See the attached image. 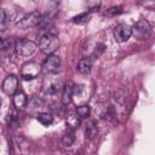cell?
<instances>
[{"mask_svg": "<svg viewBox=\"0 0 155 155\" xmlns=\"http://www.w3.org/2000/svg\"><path fill=\"white\" fill-rule=\"evenodd\" d=\"M67 126H69L71 130H75L80 126V119L78 117V115H70L67 119Z\"/></svg>", "mask_w": 155, "mask_h": 155, "instance_id": "cell-16", "label": "cell"}, {"mask_svg": "<svg viewBox=\"0 0 155 155\" xmlns=\"http://www.w3.org/2000/svg\"><path fill=\"white\" fill-rule=\"evenodd\" d=\"M42 21H44V16L41 13H39L38 11H34V12L25 15L23 18H21L19 22L17 23V25L21 29H28V28H33V27L39 25Z\"/></svg>", "mask_w": 155, "mask_h": 155, "instance_id": "cell-3", "label": "cell"}, {"mask_svg": "<svg viewBox=\"0 0 155 155\" xmlns=\"http://www.w3.org/2000/svg\"><path fill=\"white\" fill-rule=\"evenodd\" d=\"M74 140H75V137H74L73 131L65 133V134L62 137V143H63V145H65V147H71L73 143H74Z\"/></svg>", "mask_w": 155, "mask_h": 155, "instance_id": "cell-17", "label": "cell"}, {"mask_svg": "<svg viewBox=\"0 0 155 155\" xmlns=\"http://www.w3.org/2000/svg\"><path fill=\"white\" fill-rule=\"evenodd\" d=\"M74 88H75V85L70 80L67 81L65 85L63 86V92H62V103H63V105H68L71 102V98H73V94H74Z\"/></svg>", "mask_w": 155, "mask_h": 155, "instance_id": "cell-10", "label": "cell"}, {"mask_svg": "<svg viewBox=\"0 0 155 155\" xmlns=\"http://www.w3.org/2000/svg\"><path fill=\"white\" fill-rule=\"evenodd\" d=\"M36 120H38L40 124H42L44 126H48V125H51V124L53 122V116H52V114H50V113L42 111V113H39V114L36 115Z\"/></svg>", "mask_w": 155, "mask_h": 155, "instance_id": "cell-14", "label": "cell"}, {"mask_svg": "<svg viewBox=\"0 0 155 155\" xmlns=\"http://www.w3.org/2000/svg\"><path fill=\"white\" fill-rule=\"evenodd\" d=\"M39 47H40L41 52H44L45 54H51L59 47L58 33L53 27L47 29L46 33L40 38Z\"/></svg>", "mask_w": 155, "mask_h": 155, "instance_id": "cell-1", "label": "cell"}, {"mask_svg": "<svg viewBox=\"0 0 155 155\" xmlns=\"http://www.w3.org/2000/svg\"><path fill=\"white\" fill-rule=\"evenodd\" d=\"M40 73V65L35 62H28L22 67V71H21V76L23 80L25 81H30L33 79H35Z\"/></svg>", "mask_w": 155, "mask_h": 155, "instance_id": "cell-6", "label": "cell"}, {"mask_svg": "<svg viewBox=\"0 0 155 155\" xmlns=\"http://www.w3.org/2000/svg\"><path fill=\"white\" fill-rule=\"evenodd\" d=\"M17 86H18V79L16 75L11 74L8 76H6V79L2 82V91L7 96H13L15 92L17 91Z\"/></svg>", "mask_w": 155, "mask_h": 155, "instance_id": "cell-8", "label": "cell"}, {"mask_svg": "<svg viewBox=\"0 0 155 155\" xmlns=\"http://www.w3.org/2000/svg\"><path fill=\"white\" fill-rule=\"evenodd\" d=\"M115 116H116V114H115V110H114L113 107H110V108L107 110V113L104 114V119L108 120V121H114V120H115Z\"/></svg>", "mask_w": 155, "mask_h": 155, "instance_id": "cell-20", "label": "cell"}, {"mask_svg": "<svg viewBox=\"0 0 155 155\" xmlns=\"http://www.w3.org/2000/svg\"><path fill=\"white\" fill-rule=\"evenodd\" d=\"M27 96L22 91H16L13 94V104L16 108H24L27 105Z\"/></svg>", "mask_w": 155, "mask_h": 155, "instance_id": "cell-12", "label": "cell"}, {"mask_svg": "<svg viewBox=\"0 0 155 155\" xmlns=\"http://www.w3.org/2000/svg\"><path fill=\"white\" fill-rule=\"evenodd\" d=\"M7 122H8V125H10L11 127H15V126L18 125V117H17L16 115H8Z\"/></svg>", "mask_w": 155, "mask_h": 155, "instance_id": "cell-22", "label": "cell"}, {"mask_svg": "<svg viewBox=\"0 0 155 155\" xmlns=\"http://www.w3.org/2000/svg\"><path fill=\"white\" fill-rule=\"evenodd\" d=\"M6 21V12L4 8H0V24H4Z\"/></svg>", "mask_w": 155, "mask_h": 155, "instance_id": "cell-23", "label": "cell"}, {"mask_svg": "<svg viewBox=\"0 0 155 155\" xmlns=\"http://www.w3.org/2000/svg\"><path fill=\"white\" fill-rule=\"evenodd\" d=\"M61 67V58L57 54H47V58L44 62V69L47 73H56Z\"/></svg>", "mask_w": 155, "mask_h": 155, "instance_id": "cell-9", "label": "cell"}, {"mask_svg": "<svg viewBox=\"0 0 155 155\" xmlns=\"http://www.w3.org/2000/svg\"><path fill=\"white\" fill-rule=\"evenodd\" d=\"M90 17H91L90 12H84V13H80V15L73 17V22L76 24H85L90 21Z\"/></svg>", "mask_w": 155, "mask_h": 155, "instance_id": "cell-15", "label": "cell"}, {"mask_svg": "<svg viewBox=\"0 0 155 155\" xmlns=\"http://www.w3.org/2000/svg\"><path fill=\"white\" fill-rule=\"evenodd\" d=\"M91 68H92V61L90 58H82L80 59V62L78 63V70L79 73L81 74H87L91 71Z\"/></svg>", "mask_w": 155, "mask_h": 155, "instance_id": "cell-13", "label": "cell"}, {"mask_svg": "<svg viewBox=\"0 0 155 155\" xmlns=\"http://www.w3.org/2000/svg\"><path fill=\"white\" fill-rule=\"evenodd\" d=\"M121 13H122V7L121 6H113L105 12V15L109 16V17H115V16H119Z\"/></svg>", "mask_w": 155, "mask_h": 155, "instance_id": "cell-19", "label": "cell"}, {"mask_svg": "<svg viewBox=\"0 0 155 155\" xmlns=\"http://www.w3.org/2000/svg\"><path fill=\"white\" fill-rule=\"evenodd\" d=\"M132 35V28L127 24H119L114 29V38L117 42L127 41Z\"/></svg>", "mask_w": 155, "mask_h": 155, "instance_id": "cell-7", "label": "cell"}, {"mask_svg": "<svg viewBox=\"0 0 155 155\" xmlns=\"http://www.w3.org/2000/svg\"><path fill=\"white\" fill-rule=\"evenodd\" d=\"M52 2H54V4H58V2H59V0H52Z\"/></svg>", "mask_w": 155, "mask_h": 155, "instance_id": "cell-24", "label": "cell"}, {"mask_svg": "<svg viewBox=\"0 0 155 155\" xmlns=\"http://www.w3.org/2000/svg\"><path fill=\"white\" fill-rule=\"evenodd\" d=\"M150 33L151 27L147 19H139L132 28V34H134V36H137L140 40L148 39L150 36Z\"/></svg>", "mask_w": 155, "mask_h": 155, "instance_id": "cell-5", "label": "cell"}, {"mask_svg": "<svg viewBox=\"0 0 155 155\" xmlns=\"http://www.w3.org/2000/svg\"><path fill=\"white\" fill-rule=\"evenodd\" d=\"M76 115H78L79 117H81V119L87 117V116L90 115V107L86 105V104L78 107V108H76Z\"/></svg>", "mask_w": 155, "mask_h": 155, "instance_id": "cell-18", "label": "cell"}, {"mask_svg": "<svg viewBox=\"0 0 155 155\" xmlns=\"http://www.w3.org/2000/svg\"><path fill=\"white\" fill-rule=\"evenodd\" d=\"M44 92L46 94H56L62 88V79L54 73H50L42 81Z\"/></svg>", "mask_w": 155, "mask_h": 155, "instance_id": "cell-2", "label": "cell"}, {"mask_svg": "<svg viewBox=\"0 0 155 155\" xmlns=\"http://www.w3.org/2000/svg\"><path fill=\"white\" fill-rule=\"evenodd\" d=\"M97 133H98V127H97V124L94 120H90L87 121L86 124V127H85V134L88 139H94L97 137Z\"/></svg>", "mask_w": 155, "mask_h": 155, "instance_id": "cell-11", "label": "cell"}, {"mask_svg": "<svg viewBox=\"0 0 155 155\" xmlns=\"http://www.w3.org/2000/svg\"><path fill=\"white\" fill-rule=\"evenodd\" d=\"M101 6V0H87V7L91 11H96Z\"/></svg>", "mask_w": 155, "mask_h": 155, "instance_id": "cell-21", "label": "cell"}, {"mask_svg": "<svg viewBox=\"0 0 155 155\" xmlns=\"http://www.w3.org/2000/svg\"><path fill=\"white\" fill-rule=\"evenodd\" d=\"M36 50V44L30 41V40H16L15 41V51L23 56V57H30Z\"/></svg>", "mask_w": 155, "mask_h": 155, "instance_id": "cell-4", "label": "cell"}, {"mask_svg": "<svg viewBox=\"0 0 155 155\" xmlns=\"http://www.w3.org/2000/svg\"><path fill=\"white\" fill-rule=\"evenodd\" d=\"M1 103H2V101H1V98H0V107H1Z\"/></svg>", "mask_w": 155, "mask_h": 155, "instance_id": "cell-25", "label": "cell"}]
</instances>
